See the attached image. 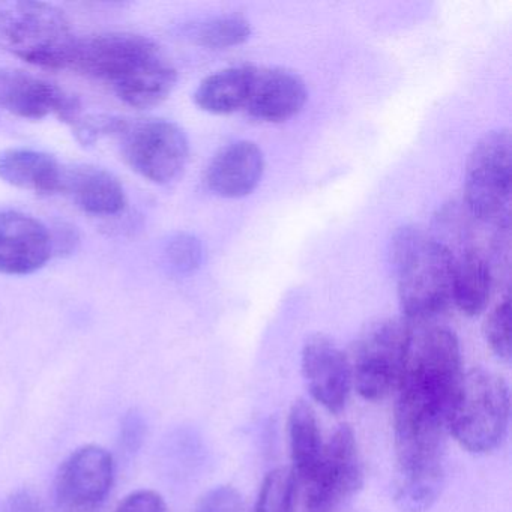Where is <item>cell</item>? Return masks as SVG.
I'll return each instance as SVG.
<instances>
[{
    "instance_id": "obj_17",
    "label": "cell",
    "mask_w": 512,
    "mask_h": 512,
    "mask_svg": "<svg viewBox=\"0 0 512 512\" xmlns=\"http://www.w3.org/2000/svg\"><path fill=\"white\" fill-rule=\"evenodd\" d=\"M65 167L53 155L34 149L0 152V181L40 196L61 194Z\"/></svg>"
},
{
    "instance_id": "obj_21",
    "label": "cell",
    "mask_w": 512,
    "mask_h": 512,
    "mask_svg": "<svg viewBox=\"0 0 512 512\" xmlns=\"http://www.w3.org/2000/svg\"><path fill=\"white\" fill-rule=\"evenodd\" d=\"M251 25L244 17L236 14L212 17L194 26L191 38L205 49L223 50L239 46L250 38Z\"/></svg>"
},
{
    "instance_id": "obj_6",
    "label": "cell",
    "mask_w": 512,
    "mask_h": 512,
    "mask_svg": "<svg viewBox=\"0 0 512 512\" xmlns=\"http://www.w3.org/2000/svg\"><path fill=\"white\" fill-rule=\"evenodd\" d=\"M511 134L490 131L470 152L464 175V205L473 220L508 227L511 203Z\"/></svg>"
},
{
    "instance_id": "obj_2",
    "label": "cell",
    "mask_w": 512,
    "mask_h": 512,
    "mask_svg": "<svg viewBox=\"0 0 512 512\" xmlns=\"http://www.w3.org/2000/svg\"><path fill=\"white\" fill-rule=\"evenodd\" d=\"M461 376L457 335L430 322L410 325L395 415L448 425L449 407Z\"/></svg>"
},
{
    "instance_id": "obj_27",
    "label": "cell",
    "mask_w": 512,
    "mask_h": 512,
    "mask_svg": "<svg viewBox=\"0 0 512 512\" xmlns=\"http://www.w3.org/2000/svg\"><path fill=\"white\" fill-rule=\"evenodd\" d=\"M115 512H167V505L157 491L137 490L128 494Z\"/></svg>"
},
{
    "instance_id": "obj_14",
    "label": "cell",
    "mask_w": 512,
    "mask_h": 512,
    "mask_svg": "<svg viewBox=\"0 0 512 512\" xmlns=\"http://www.w3.org/2000/svg\"><path fill=\"white\" fill-rule=\"evenodd\" d=\"M304 80L284 68H256L245 109L253 118L265 122L289 121L307 103Z\"/></svg>"
},
{
    "instance_id": "obj_3",
    "label": "cell",
    "mask_w": 512,
    "mask_h": 512,
    "mask_svg": "<svg viewBox=\"0 0 512 512\" xmlns=\"http://www.w3.org/2000/svg\"><path fill=\"white\" fill-rule=\"evenodd\" d=\"M398 301L413 322H430L452 302L454 257L442 239L419 227H403L392 239Z\"/></svg>"
},
{
    "instance_id": "obj_28",
    "label": "cell",
    "mask_w": 512,
    "mask_h": 512,
    "mask_svg": "<svg viewBox=\"0 0 512 512\" xmlns=\"http://www.w3.org/2000/svg\"><path fill=\"white\" fill-rule=\"evenodd\" d=\"M0 512H44L43 502L32 491L20 490L5 497Z\"/></svg>"
},
{
    "instance_id": "obj_5",
    "label": "cell",
    "mask_w": 512,
    "mask_h": 512,
    "mask_svg": "<svg viewBox=\"0 0 512 512\" xmlns=\"http://www.w3.org/2000/svg\"><path fill=\"white\" fill-rule=\"evenodd\" d=\"M509 424V389L496 373L472 370L461 376L448 413V431L472 454L494 451Z\"/></svg>"
},
{
    "instance_id": "obj_19",
    "label": "cell",
    "mask_w": 512,
    "mask_h": 512,
    "mask_svg": "<svg viewBox=\"0 0 512 512\" xmlns=\"http://www.w3.org/2000/svg\"><path fill=\"white\" fill-rule=\"evenodd\" d=\"M254 73L256 68L251 65H238L217 71L200 83L194 101L203 112L212 115H230L245 109Z\"/></svg>"
},
{
    "instance_id": "obj_8",
    "label": "cell",
    "mask_w": 512,
    "mask_h": 512,
    "mask_svg": "<svg viewBox=\"0 0 512 512\" xmlns=\"http://www.w3.org/2000/svg\"><path fill=\"white\" fill-rule=\"evenodd\" d=\"M116 139L125 164L152 184L176 181L190 158V143L184 131L164 119L137 122L125 119Z\"/></svg>"
},
{
    "instance_id": "obj_25",
    "label": "cell",
    "mask_w": 512,
    "mask_h": 512,
    "mask_svg": "<svg viewBox=\"0 0 512 512\" xmlns=\"http://www.w3.org/2000/svg\"><path fill=\"white\" fill-rule=\"evenodd\" d=\"M194 512H245L244 499L235 488L221 485L197 502Z\"/></svg>"
},
{
    "instance_id": "obj_11",
    "label": "cell",
    "mask_w": 512,
    "mask_h": 512,
    "mask_svg": "<svg viewBox=\"0 0 512 512\" xmlns=\"http://www.w3.org/2000/svg\"><path fill=\"white\" fill-rule=\"evenodd\" d=\"M0 109L28 121L56 116L70 127L83 115L82 104L76 97L47 80L14 68H0Z\"/></svg>"
},
{
    "instance_id": "obj_15",
    "label": "cell",
    "mask_w": 512,
    "mask_h": 512,
    "mask_svg": "<svg viewBox=\"0 0 512 512\" xmlns=\"http://www.w3.org/2000/svg\"><path fill=\"white\" fill-rule=\"evenodd\" d=\"M265 172V157L256 143L241 140L221 149L206 170V184L212 193L239 199L253 193Z\"/></svg>"
},
{
    "instance_id": "obj_20",
    "label": "cell",
    "mask_w": 512,
    "mask_h": 512,
    "mask_svg": "<svg viewBox=\"0 0 512 512\" xmlns=\"http://www.w3.org/2000/svg\"><path fill=\"white\" fill-rule=\"evenodd\" d=\"M287 425L292 472L295 473L296 481L307 484L316 473L325 451V442L322 440L316 412L307 401H296L290 409Z\"/></svg>"
},
{
    "instance_id": "obj_26",
    "label": "cell",
    "mask_w": 512,
    "mask_h": 512,
    "mask_svg": "<svg viewBox=\"0 0 512 512\" xmlns=\"http://www.w3.org/2000/svg\"><path fill=\"white\" fill-rule=\"evenodd\" d=\"M145 434L146 424L142 413L136 409L125 413L124 419H122L121 433H119V443H121L124 452L134 454V452L139 451L140 446L143 445V440H145Z\"/></svg>"
},
{
    "instance_id": "obj_18",
    "label": "cell",
    "mask_w": 512,
    "mask_h": 512,
    "mask_svg": "<svg viewBox=\"0 0 512 512\" xmlns=\"http://www.w3.org/2000/svg\"><path fill=\"white\" fill-rule=\"evenodd\" d=\"M452 257V302L466 316H479L487 308L493 292V265L478 248H466Z\"/></svg>"
},
{
    "instance_id": "obj_10",
    "label": "cell",
    "mask_w": 512,
    "mask_h": 512,
    "mask_svg": "<svg viewBox=\"0 0 512 512\" xmlns=\"http://www.w3.org/2000/svg\"><path fill=\"white\" fill-rule=\"evenodd\" d=\"M115 481V461L103 446L85 445L62 463L55 481L61 512H97Z\"/></svg>"
},
{
    "instance_id": "obj_7",
    "label": "cell",
    "mask_w": 512,
    "mask_h": 512,
    "mask_svg": "<svg viewBox=\"0 0 512 512\" xmlns=\"http://www.w3.org/2000/svg\"><path fill=\"white\" fill-rule=\"evenodd\" d=\"M409 335L410 323L400 319L377 320L362 332L350 361L352 380L362 398L380 401L398 391Z\"/></svg>"
},
{
    "instance_id": "obj_1",
    "label": "cell",
    "mask_w": 512,
    "mask_h": 512,
    "mask_svg": "<svg viewBox=\"0 0 512 512\" xmlns=\"http://www.w3.org/2000/svg\"><path fill=\"white\" fill-rule=\"evenodd\" d=\"M70 70L104 83L122 103L139 110L160 106L178 80L163 49L134 34L79 38Z\"/></svg>"
},
{
    "instance_id": "obj_23",
    "label": "cell",
    "mask_w": 512,
    "mask_h": 512,
    "mask_svg": "<svg viewBox=\"0 0 512 512\" xmlns=\"http://www.w3.org/2000/svg\"><path fill=\"white\" fill-rule=\"evenodd\" d=\"M485 341L500 361L511 358V302L508 295L488 314L484 325Z\"/></svg>"
},
{
    "instance_id": "obj_12",
    "label": "cell",
    "mask_w": 512,
    "mask_h": 512,
    "mask_svg": "<svg viewBox=\"0 0 512 512\" xmlns=\"http://www.w3.org/2000/svg\"><path fill=\"white\" fill-rule=\"evenodd\" d=\"M302 374L308 391L317 403L331 413H340L352 388L350 359L323 335L311 337L302 350Z\"/></svg>"
},
{
    "instance_id": "obj_4",
    "label": "cell",
    "mask_w": 512,
    "mask_h": 512,
    "mask_svg": "<svg viewBox=\"0 0 512 512\" xmlns=\"http://www.w3.org/2000/svg\"><path fill=\"white\" fill-rule=\"evenodd\" d=\"M79 38L55 5L0 0V50L44 70H68Z\"/></svg>"
},
{
    "instance_id": "obj_22",
    "label": "cell",
    "mask_w": 512,
    "mask_h": 512,
    "mask_svg": "<svg viewBox=\"0 0 512 512\" xmlns=\"http://www.w3.org/2000/svg\"><path fill=\"white\" fill-rule=\"evenodd\" d=\"M298 481L292 469L278 467L263 479L254 512H295Z\"/></svg>"
},
{
    "instance_id": "obj_13",
    "label": "cell",
    "mask_w": 512,
    "mask_h": 512,
    "mask_svg": "<svg viewBox=\"0 0 512 512\" xmlns=\"http://www.w3.org/2000/svg\"><path fill=\"white\" fill-rule=\"evenodd\" d=\"M52 256L49 227L23 212H0V274H34Z\"/></svg>"
},
{
    "instance_id": "obj_29",
    "label": "cell",
    "mask_w": 512,
    "mask_h": 512,
    "mask_svg": "<svg viewBox=\"0 0 512 512\" xmlns=\"http://www.w3.org/2000/svg\"><path fill=\"white\" fill-rule=\"evenodd\" d=\"M56 232H52L53 254H67L76 248L79 238H77L76 230L73 227L62 226L56 227Z\"/></svg>"
},
{
    "instance_id": "obj_16",
    "label": "cell",
    "mask_w": 512,
    "mask_h": 512,
    "mask_svg": "<svg viewBox=\"0 0 512 512\" xmlns=\"http://www.w3.org/2000/svg\"><path fill=\"white\" fill-rule=\"evenodd\" d=\"M61 194L95 217H115L128 205L127 193L119 179L95 166L65 167Z\"/></svg>"
},
{
    "instance_id": "obj_9",
    "label": "cell",
    "mask_w": 512,
    "mask_h": 512,
    "mask_svg": "<svg viewBox=\"0 0 512 512\" xmlns=\"http://www.w3.org/2000/svg\"><path fill=\"white\" fill-rule=\"evenodd\" d=\"M304 485L307 512H334L361 488V458L349 425H341L325 442L319 467Z\"/></svg>"
},
{
    "instance_id": "obj_24",
    "label": "cell",
    "mask_w": 512,
    "mask_h": 512,
    "mask_svg": "<svg viewBox=\"0 0 512 512\" xmlns=\"http://www.w3.org/2000/svg\"><path fill=\"white\" fill-rule=\"evenodd\" d=\"M202 244L188 233H178L164 247L167 265L178 274H190L202 263Z\"/></svg>"
}]
</instances>
